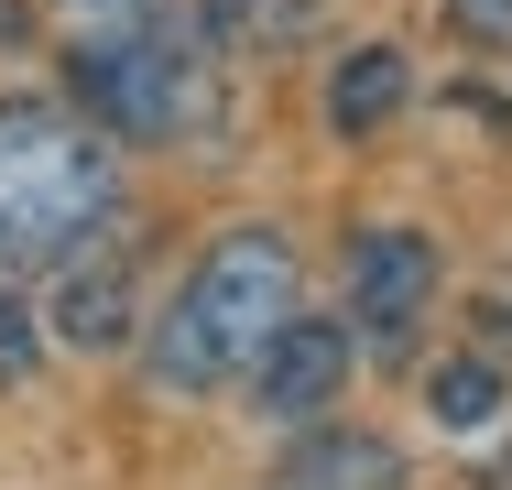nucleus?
Masks as SVG:
<instances>
[{
  "label": "nucleus",
  "instance_id": "obj_1",
  "mask_svg": "<svg viewBox=\"0 0 512 490\" xmlns=\"http://www.w3.org/2000/svg\"><path fill=\"white\" fill-rule=\"evenodd\" d=\"M295 305H306V273H295V240H284V229H262V218L218 229L207 262L175 284L164 327H153V382L164 392L240 382V371L262 360V338H273Z\"/></svg>",
  "mask_w": 512,
  "mask_h": 490
},
{
  "label": "nucleus",
  "instance_id": "obj_2",
  "mask_svg": "<svg viewBox=\"0 0 512 490\" xmlns=\"http://www.w3.org/2000/svg\"><path fill=\"white\" fill-rule=\"evenodd\" d=\"M109 207V142L55 98H0V262H55Z\"/></svg>",
  "mask_w": 512,
  "mask_h": 490
},
{
  "label": "nucleus",
  "instance_id": "obj_3",
  "mask_svg": "<svg viewBox=\"0 0 512 490\" xmlns=\"http://www.w3.org/2000/svg\"><path fill=\"white\" fill-rule=\"evenodd\" d=\"M77 88L99 109L109 131H142V142H175V131H197L207 120V88H197V55L186 44H164V33H77Z\"/></svg>",
  "mask_w": 512,
  "mask_h": 490
},
{
  "label": "nucleus",
  "instance_id": "obj_4",
  "mask_svg": "<svg viewBox=\"0 0 512 490\" xmlns=\"http://www.w3.org/2000/svg\"><path fill=\"white\" fill-rule=\"evenodd\" d=\"M240 382H251V403H262L273 425H306V414H327V403L349 392V327L295 305V316L262 338V360H251Z\"/></svg>",
  "mask_w": 512,
  "mask_h": 490
},
{
  "label": "nucleus",
  "instance_id": "obj_5",
  "mask_svg": "<svg viewBox=\"0 0 512 490\" xmlns=\"http://www.w3.org/2000/svg\"><path fill=\"white\" fill-rule=\"evenodd\" d=\"M425 305H436V240L425 229H360V251H349V316H360V338L404 349Z\"/></svg>",
  "mask_w": 512,
  "mask_h": 490
},
{
  "label": "nucleus",
  "instance_id": "obj_6",
  "mask_svg": "<svg viewBox=\"0 0 512 490\" xmlns=\"http://www.w3.org/2000/svg\"><path fill=\"white\" fill-rule=\"evenodd\" d=\"M404 88H414L404 55H393V44H360V55L327 77V120H338V131H382V120L404 109Z\"/></svg>",
  "mask_w": 512,
  "mask_h": 490
},
{
  "label": "nucleus",
  "instance_id": "obj_7",
  "mask_svg": "<svg viewBox=\"0 0 512 490\" xmlns=\"http://www.w3.org/2000/svg\"><path fill=\"white\" fill-rule=\"evenodd\" d=\"M120 327H131V273L120 262H99V273H77V284L55 294V338L66 349H109Z\"/></svg>",
  "mask_w": 512,
  "mask_h": 490
},
{
  "label": "nucleus",
  "instance_id": "obj_8",
  "mask_svg": "<svg viewBox=\"0 0 512 490\" xmlns=\"http://www.w3.org/2000/svg\"><path fill=\"white\" fill-rule=\"evenodd\" d=\"M491 414H502V371H491V360H447V371H436V425H447V436H480Z\"/></svg>",
  "mask_w": 512,
  "mask_h": 490
},
{
  "label": "nucleus",
  "instance_id": "obj_9",
  "mask_svg": "<svg viewBox=\"0 0 512 490\" xmlns=\"http://www.w3.org/2000/svg\"><path fill=\"white\" fill-rule=\"evenodd\" d=\"M393 447H371V436H338V447H316L306 458V490H393Z\"/></svg>",
  "mask_w": 512,
  "mask_h": 490
},
{
  "label": "nucleus",
  "instance_id": "obj_10",
  "mask_svg": "<svg viewBox=\"0 0 512 490\" xmlns=\"http://www.w3.org/2000/svg\"><path fill=\"white\" fill-rule=\"evenodd\" d=\"M469 11H480V22H512V0H469Z\"/></svg>",
  "mask_w": 512,
  "mask_h": 490
}]
</instances>
